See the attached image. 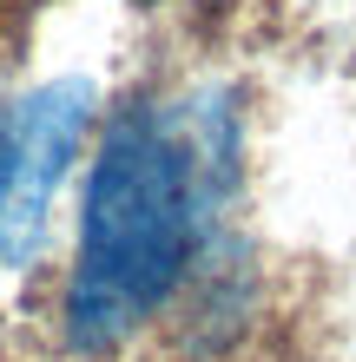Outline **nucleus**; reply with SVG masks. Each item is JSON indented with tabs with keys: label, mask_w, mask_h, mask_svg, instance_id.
Masks as SVG:
<instances>
[{
	"label": "nucleus",
	"mask_w": 356,
	"mask_h": 362,
	"mask_svg": "<svg viewBox=\"0 0 356 362\" xmlns=\"http://www.w3.org/2000/svg\"><path fill=\"white\" fill-rule=\"evenodd\" d=\"M238 178V119L224 93L119 105L93 158L79 264L67 284L73 349L106 356L172 303Z\"/></svg>",
	"instance_id": "1"
},
{
	"label": "nucleus",
	"mask_w": 356,
	"mask_h": 362,
	"mask_svg": "<svg viewBox=\"0 0 356 362\" xmlns=\"http://www.w3.org/2000/svg\"><path fill=\"white\" fill-rule=\"evenodd\" d=\"M93 125L86 79H47L0 105V264H27L53 218V191L67 178Z\"/></svg>",
	"instance_id": "2"
}]
</instances>
